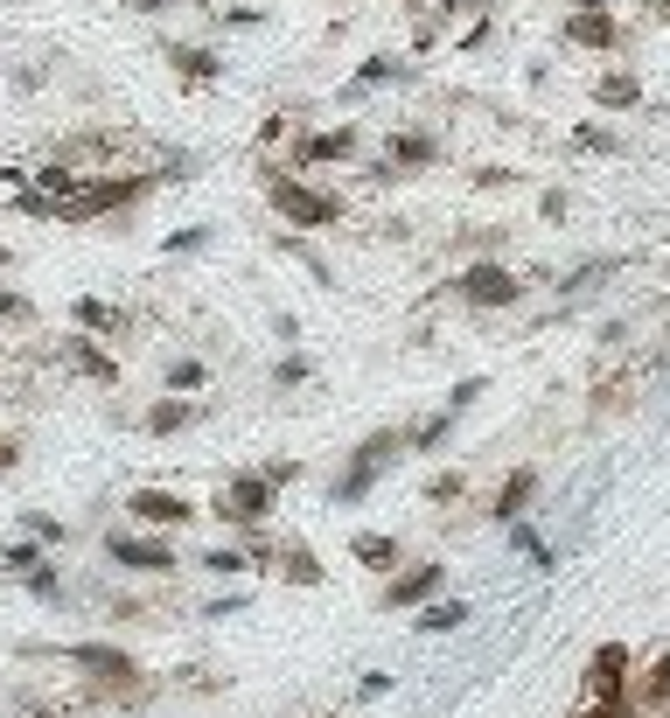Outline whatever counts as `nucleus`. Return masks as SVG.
<instances>
[{"instance_id": "19", "label": "nucleus", "mask_w": 670, "mask_h": 718, "mask_svg": "<svg viewBox=\"0 0 670 718\" xmlns=\"http://www.w3.org/2000/svg\"><path fill=\"white\" fill-rule=\"evenodd\" d=\"M433 161V140H426V132H398V140H392V161H377L384 175H412V168H426Z\"/></svg>"}, {"instance_id": "41", "label": "nucleus", "mask_w": 670, "mask_h": 718, "mask_svg": "<svg viewBox=\"0 0 670 718\" xmlns=\"http://www.w3.org/2000/svg\"><path fill=\"white\" fill-rule=\"evenodd\" d=\"M294 474H300V461H273V468H266V482H273V489H287Z\"/></svg>"}, {"instance_id": "23", "label": "nucleus", "mask_w": 670, "mask_h": 718, "mask_svg": "<svg viewBox=\"0 0 670 718\" xmlns=\"http://www.w3.org/2000/svg\"><path fill=\"white\" fill-rule=\"evenodd\" d=\"M594 105H608V112H629V105H642V85H635V77H601V85H594Z\"/></svg>"}, {"instance_id": "31", "label": "nucleus", "mask_w": 670, "mask_h": 718, "mask_svg": "<svg viewBox=\"0 0 670 718\" xmlns=\"http://www.w3.org/2000/svg\"><path fill=\"white\" fill-rule=\"evenodd\" d=\"M29 593H36V600H63V572H57V565H36V572H29Z\"/></svg>"}, {"instance_id": "20", "label": "nucleus", "mask_w": 670, "mask_h": 718, "mask_svg": "<svg viewBox=\"0 0 670 718\" xmlns=\"http://www.w3.org/2000/svg\"><path fill=\"white\" fill-rule=\"evenodd\" d=\"M36 565H49V551H42V544H29V538L0 544V572H8V579H29Z\"/></svg>"}, {"instance_id": "42", "label": "nucleus", "mask_w": 670, "mask_h": 718, "mask_svg": "<svg viewBox=\"0 0 670 718\" xmlns=\"http://www.w3.org/2000/svg\"><path fill=\"white\" fill-rule=\"evenodd\" d=\"M14 461H21V446H14V440H0V468H14Z\"/></svg>"}, {"instance_id": "1", "label": "nucleus", "mask_w": 670, "mask_h": 718, "mask_svg": "<svg viewBox=\"0 0 670 718\" xmlns=\"http://www.w3.org/2000/svg\"><path fill=\"white\" fill-rule=\"evenodd\" d=\"M140 196H147V175H91L70 203H57V224H98V217H112V209L140 203Z\"/></svg>"}, {"instance_id": "26", "label": "nucleus", "mask_w": 670, "mask_h": 718, "mask_svg": "<svg viewBox=\"0 0 670 718\" xmlns=\"http://www.w3.org/2000/svg\"><path fill=\"white\" fill-rule=\"evenodd\" d=\"M510 544H518V551L531 558V572H559V565H552V544H545V538H538V530H531V523H510Z\"/></svg>"}, {"instance_id": "8", "label": "nucleus", "mask_w": 670, "mask_h": 718, "mask_svg": "<svg viewBox=\"0 0 670 718\" xmlns=\"http://www.w3.org/2000/svg\"><path fill=\"white\" fill-rule=\"evenodd\" d=\"M622 690H629V642H601L587 662V698L601 711H622Z\"/></svg>"}, {"instance_id": "11", "label": "nucleus", "mask_w": 670, "mask_h": 718, "mask_svg": "<svg viewBox=\"0 0 670 718\" xmlns=\"http://www.w3.org/2000/svg\"><path fill=\"white\" fill-rule=\"evenodd\" d=\"M356 147H364V132H356V126H335V132H315V140H307V132H300V168H322V161H349V154Z\"/></svg>"}, {"instance_id": "27", "label": "nucleus", "mask_w": 670, "mask_h": 718, "mask_svg": "<svg viewBox=\"0 0 670 718\" xmlns=\"http://www.w3.org/2000/svg\"><path fill=\"white\" fill-rule=\"evenodd\" d=\"M196 565H203V572H217V579H238V572H252V558H245V544H238V551L224 544V551H203Z\"/></svg>"}, {"instance_id": "21", "label": "nucleus", "mask_w": 670, "mask_h": 718, "mask_svg": "<svg viewBox=\"0 0 670 718\" xmlns=\"http://www.w3.org/2000/svg\"><path fill=\"white\" fill-rule=\"evenodd\" d=\"M565 36L587 42V49H614V36H622V29H614L608 14H573V21H565Z\"/></svg>"}, {"instance_id": "45", "label": "nucleus", "mask_w": 670, "mask_h": 718, "mask_svg": "<svg viewBox=\"0 0 670 718\" xmlns=\"http://www.w3.org/2000/svg\"><path fill=\"white\" fill-rule=\"evenodd\" d=\"M322 718H328V711H322Z\"/></svg>"}, {"instance_id": "30", "label": "nucleus", "mask_w": 670, "mask_h": 718, "mask_svg": "<svg viewBox=\"0 0 670 718\" xmlns=\"http://www.w3.org/2000/svg\"><path fill=\"white\" fill-rule=\"evenodd\" d=\"M447 433H454V419L441 412V419H426L420 433H412V446H420V454H433V446H447Z\"/></svg>"}, {"instance_id": "14", "label": "nucleus", "mask_w": 670, "mask_h": 718, "mask_svg": "<svg viewBox=\"0 0 670 718\" xmlns=\"http://www.w3.org/2000/svg\"><path fill=\"white\" fill-rule=\"evenodd\" d=\"M183 425H196V397H161V405H147L140 433L147 440H168V433H183Z\"/></svg>"}, {"instance_id": "38", "label": "nucleus", "mask_w": 670, "mask_h": 718, "mask_svg": "<svg viewBox=\"0 0 670 718\" xmlns=\"http://www.w3.org/2000/svg\"><path fill=\"white\" fill-rule=\"evenodd\" d=\"M134 14H175V8H196V0H126Z\"/></svg>"}, {"instance_id": "4", "label": "nucleus", "mask_w": 670, "mask_h": 718, "mask_svg": "<svg viewBox=\"0 0 670 718\" xmlns=\"http://www.w3.org/2000/svg\"><path fill=\"white\" fill-rule=\"evenodd\" d=\"M398 446H405V433H371V440H364V446H356V454H349L343 482H335L328 495H335V502H356V495H371V489H377V474L392 468V454H398Z\"/></svg>"}, {"instance_id": "15", "label": "nucleus", "mask_w": 670, "mask_h": 718, "mask_svg": "<svg viewBox=\"0 0 670 718\" xmlns=\"http://www.w3.org/2000/svg\"><path fill=\"white\" fill-rule=\"evenodd\" d=\"M349 558L364 572H398V538H384V530H356L349 538Z\"/></svg>"}, {"instance_id": "7", "label": "nucleus", "mask_w": 670, "mask_h": 718, "mask_svg": "<svg viewBox=\"0 0 670 718\" xmlns=\"http://www.w3.org/2000/svg\"><path fill=\"white\" fill-rule=\"evenodd\" d=\"M126 517H134L140 530H183L203 510H196L189 495H175V489H134V495H126Z\"/></svg>"}, {"instance_id": "9", "label": "nucleus", "mask_w": 670, "mask_h": 718, "mask_svg": "<svg viewBox=\"0 0 670 718\" xmlns=\"http://www.w3.org/2000/svg\"><path fill=\"white\" fill-rule=\"evenodd\" d=\"M63 662H70V670H85V677H98V683H112V690H126L140 677V662L126 649H112V642H70Z\"/></svg>"}, {"instance_id": "25", "label": "nucleus", "mask_w": 670, "mask_h": 718, "mask_svg": "<svg viewBox=\"0 0 670 718\" xmlns=\"http://www.w3.org/2000/svg\"><path fill=\"white\" fill-rule=\"evenodd\" d=\"M21 538H29V544H42V551H49V544H63L70 530H63L57 517H49V510H21Z\"/></svg>"}, {"instance_id": "5", "label": "nucleus", "mask_w": 670, "mask_h": 718, "mask_svg": "<svg viewBox=\"0 0 670 718\" xmlns=\"http://www.w3.org/2000/svg\"><path fill=\"white\" fill-rule=\"evenodd\" d=\"M106 558L112 565H126V572H147V579H168L175 565H183V558H175V544H161V538H134V530H112L106 538Z\"/></svg>"}, {"instance_id": "17", "label": "nucleus", "mask_w": 670, "mask_h": 718, "mask_svg": "<svg viewBox=\"0 0 670 718\" xmlns=\"http://www.w3.org/2000/svg\"><path fill=\"white\" fill-rule=\"evenodd\" d=\"M622 705H642V711H657V705H670V649L650 662V670H642L635 683H629V698Z\"/></svg>"}, {"instance_id": "44", "label": "nucleus", "mask_w": 670, "mask_h": 718, "mask_svg": "<svg viewBox=\"0 0 670 718\" xmlns=\"http://www.w3.org/2000/svg\"><path fill=\"white\" fill-rule=\"evenodd\" d=\"M0 265H8V252H0Z\"/></svg>"}, {"instance_id": "37", "label": "nucleus", "mask_w": 670, "mask_h": 718, "mask_svg": "<svg viewBox=\"0 0 670 718\" xmlns=\"http://www.w3.org/2000/svg\"><path fill=\"white\" fill-rule=\"evenodd\" d=\"M273 377H279V384H307V377H315V363H307V356H287Z\"/></svg>"}, {"instance_id": "28", "label": "nucleus", "mask_w": 670, "mask_h": 718, "mask_svg": "<svg viewBox=\"0 0 670 718\" xmlns=\"http://www.w3.org/2000/svg\"><path fill=\"white\" fill-rule=\"evenodd\" d=\"M279 572H287L294 587H315V579H322V558H315V544H294V551H287V565H279Z\"/></svg>"}, {"instance_id": "16", "label": "nucleus", "mask_w": 670, "mask_h": 718, "mask_svg": "<svg viewBox=\"0 0 670 718\" xmlns=\"http://www.w3.org/2000/svg\"><path fill=\"white\" fill-rule=\"evenodd\" d=\"M168 63H175V77H189V85H217V77H224V57H217V49H189V42H175Z\"/></svg>"}, {"instance_id": "6", "label": "nucleus", "mask_w": 670, "mask_h": 718, "mask_svg": "<svg viewBox=\"0 0 670 718\" xmlns=\"http://www.w3.org/2000/svg\"><path fill=\"white\" fill-rule=\"evenodd\" d=\"M454 286H461V301H469V307H518L524 301V279L510 273V265H489V258L469 265Z\"/></svg>"}, {"instance_id": "36", "label": "nucleus", "mask_w": 670, "mask_h": 718, "mask_svg": "<svg viewBox=\"0 0 670 718\" xmlns=\"http://www.w3.org/2000/svg\"><path fill=\"white\" fill-rule=\"evenodd\" d=\"M203 245H210V230H203V224H189V230L168 237V252H203Z\"/></svg>"}, {"instance_id": "10", "label": "nucleus", "mask_w": 670, "mask_h": 718, "mask_svg": "<svg viewBox=\"0 0 670 718\" xmlns=\"http://www.w3.org/2000/svg\"><path fill=\"white\" fill-rule=\"evenodd\" d=\"M441 587H447V565H405L392 587H384V607H392V614H405V607L420 614V607L441 593Z\"/></svg>"}, {"instance_id": "22", "label": "nucleus", "mask_w": 670, "mask_h": 718, "mask_svg": "<svg viewBox=\"0 0 670 718\" xmlns=\"http://www.w3.org/2000/svg\"><path fill=\"white\" fill-rule=\"evenodd\" d=\"M70 322L85 328V335H112L119 328V307H106V301H70Z\"/></svg>"}, {"instance_id": "2", "label": "nucleus", "mask_w": 670, "mask_h": 718, "mask_svg": "<svg viewBox=\"0 0 670 718\" xmlns=\"http://www.w3.org/2000/svg\"><path fill=\"white\" fill-rule=\"evenodd\" d=\"M266 196H273V209L287 224H300V230H328L335 217H343V203L335 196H322V189H307V181H287L279 168H266Z\"/></svg>"}, {"instance_id": "12", "label": "nucleus", "mask_w": 670, "mask_h": 718, "mask_svg": "<svg viewBox=\"0 0 670 718\" xmlns=\"http://www.w3.org/2000/svg\"><path fill=\"white\" fill-rule=\"evenodd\" d=\"M538 495V468H510V482L496 489V502H489V517H496L503 530L510 523H524V502Z\"/></svg>"}, {"instance_id": "18", "label": "nucleus", "mask_w": 670, "mask_h": 718, "mask_svg": "<svg viewBox=\"0 0 670 718\" xmlns=\"http://www.w3.org/2000/svg\"><path fill=\"white\" fill-rule=\"evenodd\" d=\"M461 621H475V600H426L412 628H420V635H454Z\"/></svg>"}, {"instance_id": "39", "label": "nucleus", "mask_w": 670, "mask_h": 718, "mask_svg": "<svg viewBox=\"0 0 670 718\" xmlns=\"http://www.w3.org/2000/svg\"><path fill=\"white\" fill-rule=\"evenodd\" d=\"M238 607H245V593H224V600L203 607V621H224V614H238Z\"/></svg>"}, {"instance_id": "35", "label": "nucleus", "mask_w": 670, "mask_h": 718, "mask_svg": "<svg viewBox=\"0 0 670 718\" xmlns=\"http://www.w3.org/2000/svg\"><path fill=\"white\" fill-rule=\"evenodd\" d=\"M461 489H469V482H461V474H433V482H426V502H454Z\"/></svg>"}, {"instance_id": "43", "label": "nucleus", "mask_w": 670, "mask_h": 718, "mask_svg": "<svg viewBox=\"0 0 670 718\" xmlns=\"http://www.w3.org/2000/svg\"><path fill=\"white\" fill-rule=\"evenodd\" d=\"M587 718H622V711H601V705H594V711H587Z\"/></svg>"}, {"instance_id": "29", "label": "nucleus", "mask_w": 670, "mask_h": 718, "mask_svg": "<svg viewBox=\"0 0 670 718\" xmlns=\"http://www.w3.org/2000/svg\"><path fill=\"white\" fill-rule=\"evenodd\" d=\"M392 77H398V63H392V57H371L364 70L349 77V98H356V91H371V85H392Z\"/></svg>"}, {"instance_id": "3", "label": "nucleus", "mask_w": 670, "mask_h": 718, "mask_svg": "<svg viewBox=\"0 0 670 718\" xmlns=\"http://www.w3.org/2000/svg\"><path fill=\"white\" fill-rule=\"evenodd\" d=\"M210 510H217L230 530H245V538H252V530L273 517V482H266V474H230V482L217 489Z\"/></svg>"}, {"instance_id": "32", "label": "nucleus", "mask_w": 670, "mask_h": 718, "mask_svg": "<svg viewBox=\"0 0 670 718\" xmlns=\"http://www.w3.org/2000/svg\"><path fill=\"white\" fill-rule=\"evenodd\" d=\"M482 391H489L482 377H461V384L447 391V419H461V412H469V405H475V397H482Z\"/></svg>"}, {"instance_id": "40", "label": "nucleus", "mask_w": 670, "mask_h": 718, "mask_svg": "<svg viewBox=\"0 0 670 718\" xmlns=\"http://www.w3.org/2000/svg\"><path fill=\"white\" fill-rule=\"evenodd\" d=\"M392 683H398L392 670H371V677H364V683H356V690H364V698H384V690H392Z\"/></svg>"}, {"instance_id": "13", "label": "nucleus", "mask_w": 670, "mask_h": 718, "mask_svg": "<svg viewBox=\"0 0 670 718\" xmlns=\"http://www.w3.org/2000/svg\"><path fill=\"white\" fill-rule=\"evenodd\" d=\"M63 363L77 370V377H91V384H119V363L98 350L91 335H70V342H63Z\"/></svg>"}, {"instance_id": "33", "label": "nucleus", "mask_w": 670, "mask_h": 718, "mask_svg": "<svg viewBox=\"0 0 670 718\" xmlns=\"http://www.w3.org/2000/svg\"><path fill=\"white\" fill-rule=\"evenodd\" d=\"M29 294H0V328H14V322H29Z\"/></svg>"}, {"instance_id": "34", "label": "nucleus", "mask_w": 670, "mask_h": 718, "mask_svg": "<svg viewBox=\"0 0 670 718\" xmlns=\"http://www.w3.org/2000/svg\"><path fill=\"white\" fill-rule=\"evenodd\" d=\"M573 147H594V154H614V132H601V126H573Z\"/></svg>"}, {"instance_id": "24", "label": "nucleus", "mask_w": 670, "mask_h": 718, "mask_svg": "<svg viewBox=\"0 0 670 718\" xmlns=\"http://www.w3.org/2000/svg\"><path fill=\"white\" fill-rule=\"evenodd\" d=\"M203 384H210V363H203V356H175V363H168V391H175V397H183V391H203Z\"/></svg>"}]
</instances>
